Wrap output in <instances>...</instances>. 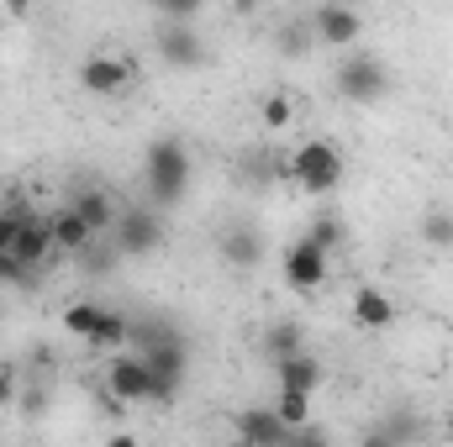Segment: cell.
Listing matches in <instances>:
<instances>
[{"label": "cell", "mask_w": 453, "mask_h": 447, "mask_svg": "<svg viewBox=\"0 0 453 447\" xmlns=\"http://www.w3.org/2000/svg\"><path fill=\"white\" fill-rule=\"evenodd\" d=\"M190 169H196V158H190L185 137H158V142H148V153H142L148 201H153L158 211H164V206H180L185 190H190Z\"/></svg>", "instance_id": "1"}, {"label": "cell", "mask_w": 453, "mask_h": 447, "mask_svg": "<svg viewBox=\"0 0 453 447\" xmlns=\"http://www.w3.org/2000/svg\"><path fill=\"white\" fill-rule=\"evenodd\" d=\"M333 85H338V95L348 101V106H374V101H385V95L395 90V74L385 69V58L353 48V53H342Z\"/></svg>", "instance_id": "2"}, {"label": "cell", "mask_w": 453, "mask_h": 447, "mask_svg": "<svg viewBox=\"0 0 453 447\" xmlns=\"http://www.w3.org/2000/svg\"><path fill=\"white\" fill-rule=\"evenodd\" d=\"M342 174H348V163H342L338 142H327V137H311V142H301L290 153V179L306 195H333L342 185Z\"/></svg>", "instance_id": "3"}, {"label": "cell", "mask_w": 453, "mask_h": 447, "mask_svg": "<svg viewBox=\"0 0 453 447\" xmlns=\"http://www.w3.org/2000/svg\"><path fill=\"white\" fill-rule=\"evenodd\" d=\"M169 226H164V211L158 206H127L111 226V247L121 258H153L164 247Z\"/></svg>", "instance_id": "4"}, {"label": "cell", "mask_w": 453, "mask_h": 447, "mask_svg": "<svg viewBox=\"0 0 453 447\" xmlns=\"http://www.w3.org/2000/svg\"><path fill=\"white\" fill-rule=\"evenodd\" d=\"M137 358H142V363H148V374L158 379V405H164V400H174V395L185 390V379H190V342H185V337L158 342V347H142Z\"/></svg>", "instance_id": "5"}, {"label": "cell", "mask_w": 453, "mask_h": 447, "mask_svg": "<svg viewBox=\"0 0 453 447\" xmlns=\"http://www.w3.org/2000/svg\"><path fill=\"white\" fill-rule=\"evenodd\" d=\"M106 395L121 405H148V400H158V379L148 374V363L137 352H121L106 368Z\"/></svg>", "instance_id": "6"}, {"label": "cell", "mask_w": 453, "mask_h": 447, "mask_svg": "<svg viewBox=\"0 0 453 447\" xmlns=\"http://www.w3.org/2000/svg\"><path fill=\"white\" fill-rule=\"evenodd\" d=\"M280 274H285V284H290V290L317 295V290L327 284V253H317L306 237H296V242L280 253Z\"/></svg>", "instance_id": "7"}, {"label": "cell", "mask_w": 453, "mask_h": 447, "mask_svg": "<svg viewBox=\"0 0 453 447\" xmlns=\"http://www.w3.org/2000/svg\"><path fill=\"white\" fill-rule=\"evenodd\" d=\"M153 48H158V58L169 69H201L206 64V37L196 27H180V21H158Z\"/></svg>", "instance_id": "8"}, {"label": "cell", "mask_w": 453, "mask_h": 447, "mask_svg": "<svg viewBox=\"0 0 453 447\" xmlns=\"http://www.w3.org/2000/svg\"><path fill=\"white\" fill-rule=\"evenodd\" d=\"M264 253H269L264 231H258V226H248V222H226L222 237H217V258H222L226 269H237V274L258 269V263H264Z\"/></svg>", "instance_id": "9"}, {"label": "cell", "mask_w": 453, "mask_h": 447, "mask_svg": "<svg viewBox=\"0 0 453 447\" xmlns=\"http://www.w3.org/2000/svg\"><path fill=\"white\" fill-rule=\"evenodd\" d=\"M80 85L90 95H127L132 90V64L121 53H90L80 64Z\"/></svg>", "instance_id": "10"}, {"label": "cell", "mask_w": 453, "mask_h": 447, "mask_svg": "<svg viewBox=\"0 0 453 447\" xmlns=\"http://www.w3.org/2000/svg\"><path fill=\"white\" fill-rule=\"evenodd\" d=\"M232 432L242 447H285L290 443V427L274 416V405H248L232 416Z\"/></svg>", "instance_id": "11"}, {"label": "cell", "mask_w": 453, "mask_h": 447, "mask_svg": "<svg viewBox=\"0 0 453 447\" xmlns=\"http://www.w3.org/2000/svg\"><path fill=\"white\" fill-rule=\"evenodd\" d=\"M306 27H311V37L327 42V48H348V42L364 37V16L348 11V5H317V11L306 16Z\"/></svg>", "instance_id": "12"}, {"label": "cell", "mask_w": 453, "mask_h": 447, "mask_svg": "<svg viewBox=\"0 0 453 447\" xmlns=\"http://www.w3.org/2000/svg\"><path fill=\"white\" fill-rule=\"evenodd\" d=\"M69 211H74L80 222L90 226L96 237H106V231L116 226V216H121V206L111 201V190H106V185H85V190H74Z\"/></svg>", "instance_id": "13"}, {"label": "cell", "mask_w": 453, "mask_h": 447, "mask_svg": "<svg viewBox=\"0 0 453 447\" xmlns=\"http://www.w3.org/2000/svg\"><path fill=\"white\" fill-rule=\"evenodd\" d=\"M274 379H280V390H290V395H317V390H322V379H327V368H322V358L306 347V352H296V358L274 363Z\"/></svg>", "instance_id": "14"}, {"label": "cell", "mask_w": 453, "mask_h": 447, "mask_svg": "<svg viewBox=\"0 0 453 447\" xmlns=\"http://www.w3.org/2000/svg\"><path fill=\"white\" fill-rule=\"evenodd\" d=\"M53 253H58V247H53V226L42 222V216L21 226V237H16V247H11V258H16V263H21L27 274H37V269H42V263H48Z\"/></svg>", "instance_id": "15"}, {"label": "cell", "mask_w": 453, "mask_h": 447, "mask_svg": "<svg viewBox=\"0 0 453 447\" xmlns=\"http://www.w3.org/2000/svg\"><path fill=\"white\" fill-rule=\"evenodd\" d=\"M353 327H364V332H385V327H395V300H390L385 290H374V284L353 290Z\"/></svg>", "instance_id": "16"}, {"label": "cell", "mask_w": 453, "mask_h": 447, "mask_svg": "<svg viewBox=\"0 0 453 447\" xmlns=\"http://www.w3.org/2000/svg\"><path fill=\"white\" fill-rule=\"evenodd\" d=\"M258 352L269 358V368L285 363V358H296V352H306V332H301V322H269L264 337H258Z\"/></svg>", "instance_id": "17"}, {"label": "cell", "mask_w": 453, "mask_h": 447, "mask_svg": "<svg viewBox=\"0 0 453 447\" xmlns=\"http://www.w3.org/2000/svg\"><path fill=\"white\" fill-rule=\"evenodd\" d=\"M48 226H53V247H58V253H69V258H80V253H85V247L96 242V231L80 222V216H74L69 206H64L58 216H48Z\"/></svg>", "instance_id": "18"}, {"label": "cell", "mask_w": 453, "mask_h": 447, "mask_svg": "<svg viewBox=\"0 0 453 447\" xmlns=\"http://www.w3.org/2000/svg\"><path fill=\"white\" fill-rule=\"evenodd\" d=\"M174 337H185L180 322H169V316H137L127 342H132V352H142V347H158V342H174Z\"/></svg>", "instance_id": "19"}, {"label": "cell", "mask_w": 453, "mask_h": 447, "mask_svg": "<svg viewBox=\"0 0 453 447\" xmlns=\"http://www.w3.org/2000/svg\"><path fill=\"white\" fill-rule=\"evenodd\" d=\"M374 427H380V432H385L395 447H417V437H422V416H417L411 405H401V411H385Z\"/></svg>", "instance_id": "20"}, {"label": "cell", "mask_w": 453, "mask_h": 447, "mask_svg": "<svg viewBox=\"0 0 453 447\" xmlns=\"http://www.w3.org/2000/svg\"><path fill=\"white\" fill-rule=\"evenodd\" d=\"M417 231H422V242H427V247L453 253V206H427Z\"/></svg>", "instance_id": "21"}, {"label": "cell", "mask_w": 453, "mask_h": 447, "mask_svg": "<svg viewBox=\"0 0 453 447\" xmlns=\"http://www.w3.org/2000/svg\"><path fill=\"white\" fill-rule=\"evenodd\" d=\"M27 222H37V211H32L21 195H11L5 211H0V258H11V247H16V237H21V226Z\"/></svg>", "instance_id": "22"}, {"label": "cell", "mask_w": 453, "mask_h": 447, "mask_svg": "<svg viewBox=\"0 0 453 447\" xmlns=\"http://www.w3.org/2000/svg\"><path fill=\"white\" fill-rule=\"evenodd\" d=\"M101 316H106V306H101V300H74V306L64 311V332L90 342V332L101 327Z\"/></svg>", "instance_id": "23"}, {"label": "cell", "mask_w": 453, "mask_h": 447, "mask_svg": "<svg viewBox=\"0 0 453 447\" xmlns=\"http://www.w3.org/2000/svg\"><path fill=\"white\" fill-rule=\"evenodd\" d=\"M306 242H311L317 253H327V258H333L342 242H348V231H342L338 216H327V211H322V216H311V231H306Z\"/></svg>", "instance_id": "24"}, {"label": "cell", "mask_w": 453, "mask_h": 447, "mask_svg": "<svg viewBox=\"0 0 453 447\" xmlns=\"http://www.w3.org/2000/svg\"><path fill=\"white\" fill-rule=\"evenodd\" d=\"M274 416L296 432V427H311V395H290V390H280L274 395Z\"/></svg>", "instance_id": "25"}, {"label": "cell", "mask_w": 453, "mask_h": 447, "mask_svg": "<svg viewBox=\"0 0 453 447\" xmlns=\"http://www.w3.org/2000/svg\"><path fill=\"white\" fill-rule=\"evenodd\" d=\"M248 179H253V185L290 179V158H274V153H248Z\"/></svg>", "instance_id": "26"}, {"label": "cell", "mask_w": 453, "mask_h": 447, "mask_svg": "<svg viewBox=\"0 0 453 447\" xmlns=\"http://www.w3.org/2000/svg\"><path fill=\"white\" fill-rule=\"evenodd\" d=\"M127 332H132V322H127L121 311H106V316H101V327L90 332V347H121Z\"/></svg>", "instance_id": "27"}, {"label": "cell", "mask_w": 453, "mask_h": 447, "mask_svg": "<svg viewBox=\"0 0 453 447\" xmlns=\"http://www.w3.org/2000/svg\"><path fill=\"white\" fill-rule=\"evenodd\" d=\"M116 263H121V253H116L111 242H101V237L80 253V269H85V274H111Z\"/></svg>", "instance_id": "28"}, {"label": "cell", "mask_w": 453, "mask_h": 447, "mask_svg": "<svg viewBox=\"0 0 453 447\" xmlns=\"http://www.w3.org/2000/svg\"><path fill=\"white\" fill-rule=\"evenodd\" d=\"M290 116H296V106H290L285 95H264V101H258V121H264L269 132H280V126H290Z\"/></svg>", "instance_id": "29"}, {"label": "cell", "mask_w": 453, "mask_h": 447, "mask_svg": "<svg viewBox=\"0 0 453 447\" xmlns=\"http://www.w3.org/2000/svg\"><path fill=\"white\" fill-rule=\"evenodd\" d=\"M196 16H201V0H158V21L196 27Z\"/></svg>", "instance_id": "30"}, {"label": "cell", "mask_w": 453, "mask_h": 447, "mask_svg": "<svg viewBox=\"0 0 453 447\" xmlns=\"http://www.w3.org/2000/svg\"><path fill=\"white\" fill-rule=\"evenodd\" d=\"M306 37H311V27H306V21L285 27V32H280V53H290V58H296V53H306V48H311Z\"/></svg>", "instance_id": "31"}, {"label": "cell", "mask_w": 453, "mask_h": 447, "mask_svg": "<svg viewBox=\"0 0 453 447\" xmlns=\"http://www.w3.org/2000/svg\"><path fill=\"white\" fill-rule=\"evenodd\" d=\"M285 447H333V437H327V427H317V421H311V427H296Z\"/></svg>", "instance_id": "32"}, {"label": "cell", "mask_w": 453, "mask_h": 447, "mask_svg": "<svg viewBox=\"0 0 453 447\" xmlns=\"http://www.w3.org/2000/svg\"><path fill=\"white\" fill-rule=\"evenodd\" d=\"M16 395H21V379H16V368H11V363H0V411H5V405H16Z\"/></svg>", "instance_id": "33"}, {"label": "cell", "mask_w": 453, "mask_h": 447, "mask_svg": "<svg viewBox=\"0 0 453 447\" xmlns=\"http://www.w3.org/2000/svg\"><path fill=\"white\" fill-rule=\"evenodd\" d=\"M0 284H32V274L16 258H0Z\"/></svg>", "instance_id": "34"}, {"label": "cell", "mask_w": 453, "mask_h": 447, "mask_svg": "<svg viewBox=\"0 0 453 447\" xmlns=\"http://www.w3.org/2000/svg\"><path fill=\"white\" fill-rule=\"evenodd\" d=\"M358 447H395V443H390V437H385L380 427H369V432H364V443H358Z\"/></svg>", "instance_id": "35"}, {"label": "cell", "mask_w": 453, "mask_h": 447, "mask_svg": "<svg viewBox=\"0 0 453 447\" xmlns=\"http://www.w3.org/2000/svg\"><path fill=\"white\" fill-rule=\"evenodd\" d=\"M106 447H142V443H137V437H127V432H116V437H111Z\"/></svg>", "instance_id": "36"}, {"label": "cell", "mask_w": 453, "mask_h": 447, "mask_svg": "<svg viewBox=\"0 0 453 447\" xmlns=\"http://www.w3.org/2000/svg\"><path fill=\"white\" fill-rule=\"evenodd\" d=\"M443 427H449V437H453V411H449V421H443Z\"/></svg>", "instance_id": "37"}]
</instances>
